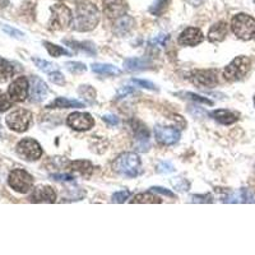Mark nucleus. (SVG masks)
Listing matches in <instances>:
<instances>
[{
    "label": "nucleus",
    "instance_id": "obj_1",
    "mask_svg": "<svg viewBox=\"0 0 255 255\" xmlns=\"http://www.w3.org/2000/svg\"><path fill=\"white\" fill-rule=\"evenodd\" d=\"M100 20L99 9L91 3H82L77 6L76 14L73 17V29L79 32H87L95 28Z\"/></svg>",
    "mask_w": 255,
    "mask_h": 255
},
{
    "label": "nucleus",
    "instance_id": "obj_2",
    "mask_svg": "<svg viewBox=\"0 0 255 255\" xmlns=\"http://www.w3.org/2000/svg\"><path fill=\"white\" fill-rule=\"evenodd\" d=\"M140 168V158L138 154L127 152V153L120 154L114 162V170L118 174L127 177H135L139 172Z\"/></svg>",
    "mask_w": 255,
    "mask_h": 255
},
{
    "label": "nucleus",
    "instance_id": "obj_3",
    "mask_svg": "<svg viewBox=\"0 0 255 255\" xmlns=\"http://www.w3.org/2000/svg\"><path fill=\"white\" fill-rule=\"evenodd\" d=\"M232 32L241 40H250L255 35V19L249 14L240 13L231 20Z\"/></svg>",
    "mask_w": 255,
    "mask_h": 255
},
{
    "label": "nucleus",
    "instance_id": "obj_4",
    "mask_svg": "<svg viewBox=\"0 0 255 255\" xmlns=\"http://www.w3.org/2000/svg\"><path fill=\"white\" fill-rule=\"evenodd\" d=\"M250 59L247 56H238L223 70V77L229 82L240 81L247 76L250 69Z\"/></svg>",
    "mask_w": 255,
    "mask_h": 255
},
{
    "label": "nucleus",
    "instance_id": "obj_5",
    "mask_svg": "<svg viewBox=\"0 0 255 255\" xmlns=\"http://www.w3.org/2000/svg\"><path fill=\"white\" fill-rule=\"evenodd\" d=\"M32 120V114L24 109H18L6 116V124L12 130L22 133L28 129Z\"/></svg>",
    "mask_w": 255,
    "mask_h": 255
},
{
    "label": "nucleus",
    "instance_id": "obj_6",
    "mask_svg": "<svg viewBox=\"0 0 255 255\" xmlns=\"http://www.w3.org/2000/svg\"><path fill=\"white\" fill-rule=\"evenodd\" d=\"M8 183L13 190L24 194V193H28L32 189L33 179H32L31 175H29L28 172L24 171V170H13V171L9 174Z\"/></svg>",
    "mask_w": 255,
    "mask_h": 255
},
{
    "label": "nucleus",
    "instance_id": "obj_7",
    "mask_svg": "<svg viewBox=\"0 0 255 255\" xmlns=\"http://www.w3.org/2000/svg\"><path fill=\"white\" fill-rule=\"evenodd\" d=\"M51 20L50 24L54 29H65L73 20V15L70 9L64 4H55L51 8Z\"/></svg>",
    "mask_w": 255,
    "mask_h": 255
},
{
    "label": "nucleus",
    "instance_id": "obj_8",
    "mask_svg": "<svg viewBox=\"0 0 255 255\" xmlns=\"http://www.w3.org/2000/svg\"><path fill=\"white\" fill-rule=\"evenodd\" d=\"M190 81L199 88H212L218 83L217 70H195L191 73Z\"/></svg>",
    "mask_w": 255,
    "mask_h": 255
},
{
    "label": "nucleus",
    "instance_id": "obj_9",
    "mask_svg": "<svg viewBox=\"0 0 255 255\" xmlns=\"http://www.w3.org/2000/svg\"><path fill=\"white\" fill-rule=\"evenodd\" d=\"M17 153L23 157L26 161H36L42 154V149L36 140L26 138L17 144Z\"/></svg>",
    "mask_w": 255,
    "mask_h": 255
},
{
    "label": "nucleus",
    "instance_id": "obj_10",
    "mask_svg": "<svg viewBox=\"0 0 255 255\" xmlns=\"http://www.w3.org/2000/svg\"><path fill=\"white\" fill-rule=\"evenodd\" d=\"M67 124L74 130H88L95 125V120L87 113H73L68 116Z\"/></svg>",
    "mask_w": 255,
    "mask_h": 255
},
{
    "label": "nucleus",
    "instance_id": "obj_11",
    "mask_svg": "<svg viewBox=\"0 0 255 255\" xmlns=\"http://www.w3.org/2000/svg\"><path fill=\"white\" fill-rule=\"evenodd\" d=\"M154 135H156L157 140L161 144L165 145H172L180 139V131L176 128L172 127H162V125H157L154 128Z\"/></svg>",
    "mask_w": 255,
    "mask_h": 255
},
{
    "label": "nucleus",
    "instance_id": "obj_12",
    "mask_svg": "<svg viewBox=\"0 0 255 255\" xmlns=\"http://www.w3.org/2000/svg\"><path fill=\"white\" fill-rule=\"evenodd\" d=\"M28 90V81L24 77H19L10 84V87L8 90L9 97L14 102H23L27 99Z\"/></svg>",
    "mask_w": 255,
    "mask_h": 255
},
{
    "label": "nucleus",
    "instance_id": "obj_13",
    "mask_svg": "<svg viewBox=\"0 0 255 255\" xmlns=\"http://www.w3.org/2000/svg\"><path fill=\"white\" fill-rule=\"evenodd\" d=\"M49 88H47L46 83L38 77L33 76L31 77L29 81V97H31L32 102H41L46 99Z\"/></svg>",
    "mask_w": 255,
    "mask_h": 255
},
{
    "label": "nucleus",
    "instance_id": "obj_14",
    "mask_svg": "<svg viewBox=\"0 0 255 255\" xmlns=\"http://www.w3.org/2000/svg\"><path fill=\"white\" fill-rule=\"evenodd\" d=\"M128 10L127 0H104V12L109 18L123 17Z\"/></svg>",
    "mask_w": 255,
    "mask_h": 255
},
{
    "label": "nucleus",
    "instance_id": "obj_15",
    "mask_svg": "<svg viewBox=\"0 0 255 255\" xmlns=\"http://www.w3.org/2000/svg\"><path fill=\"white\" fill-rule=\"evenodd\" d=\"M203 33L200 29L194 28V27H189L181 32L179 36V44L184 46H197L203 41Z\"/></svg>",
    "mask_w": 255,
    "mask_h": 255
},
{
    "label": "nucleus",
    "instance_id": "obj_16",
    "mask_svg": "<svg viewBox=\"0 0 255 255\" xmlns=\"http://www.w3.org/2000/svg\"><path fill=\"white\" fill-rule=\"evenodd\" d=\"M29 199L33 203H54L56 200V194L50 186H37Z\"/></svg>",
    "mask_w": 255,
    "mask_h": 255
},
{
    "label": "nucleus",
    "instance_id": "obj_17",
    "mask_svg": "<svg viewBox=\"0 0 255 255\" xmlns=\"http://www.w3.org/2000/svg\"><path fill=\"white\" fill-rule=\"evenodd\" d=\"M227 33H229V26L226 22H218V23L213 24L208 32V40L211 42H222L226 38Z\"/></svg>",
    "mask_w": 255,
    "mask_h": 255
},
{
    "label": "nucleus",
    "instance_id": "obj_18",
    "mask_svg": "<svg viewBox=\"0 0 255 255\" xmlns=\"http://www.w3.org/2000/svg\"><path fill=\"white\" fill-rule=\"evenodd\" d=\"M124 67L129 72H139L151 67V60L145 58H128L124 61Z\"/></svg>",
    "mask_w": 255,
    "mask_h": 255
},
{
    "label": "nucleus",
    "instance_id": "obj_19",
    "mask_svg": "<svg viewBox=\"0 0 255 255\" xmlns=\"http://www.w3.org/2000/svg\"><path fill=\"white\" fill-rule=\"evenodd\" d=\"M253 198H254V195H253L252 191L249 189L243 188L226 197L225 202H227V203H250V202H253Z\"/></svg>",
    "mask_w": 255,
    "mask_h": 255
},
{
    "label": "nucleus",
    "instance_id": "obj_20",
    "mask_svg": "<svg viewBox=\"0 0 255 255\" xmlns=\"http://www.w3.org/2000/svg\"><path fill=\"white\" fill-rule=\"evenodd\" d=\"M135 130V139L138 149L142 152H145L149 149V133H148L147 128L140 124V128H134Z\"/></svg>",
    "mask_w": 255,
    "mask_h": 255
},
{
    "label": "nucleus",
    "instance_id": "obj_21",
    "mask_svg": "<svg viewBox=\"0 0 255 255\" xmlns=\"http://www.w3.org/2000/svg\"><path fill=\"white\" fill-rule=\"evenodd\" d=\"M211 116L216 122L223 125H231L238 122V115L229 110H215L211 113Z\"/></svg>",
    "mask_w": 255,
    "mask_h": 255
},
{
    "label": "nucleus",
    "instance_id": "obj_22",
    "mask_svg": "<svg viewBox=\"0 0 255 255\" xmlns=\"http://www.w3.org/2000/svg\"><path fill=\"white\" fill-rule=\"evenodd\" d=\"M47 109H79L84 108L83 102L78 101V100H69L65 97H59L55 101H52L46 106Z\"/></svg>",
    "mask_w": 255,
    "mask_h": 255
},
{
    "label": "nucleus",
    "instance_id": "obj_23",
    "mask_svg": "<svg viewBox=\"0 0 255 255\" xmlns=\"http://www.w3.org/2000/svg\"><path fill=\"white\" fill-rule=\"evenodd\" d=\"M134 26V19L131 17H128V15H123V17L118 18V20L114 24V31L118 33L119 36H124L129 33L131 28Z\"/></svg>",
    "mask_w": 255,
    "mask_h": 255
},
{
    "label": "nucleus",
    "instance_id": "obj_24",
    "mask_svg": "<svg viewBox=\"0 0 255 255\" xmlns=\"http://www.w3.org/2000/svg\"><path fill=\"white\" fill-rule=\"evenodd\" d=\"M69 168L73 172L82 175L84 177H90L93 172V166L90 161H84V159H79V161H74L69 165Z\"/></svg>",
    "mask_w": 255,
    "mask_h": 255
},
{
    "label": "nucleus",
    "instance_id": "obj_25",
    "mask_svg": "<svg viewBox=\"0 0 255 255\" xmlns=\"http://www.w3.org/2000/svg\"><path fill=\"white\" fill-rule=\"evenodd\" d=\"M91 69L97 74H105V76H119V74H122V70L111 65V64H92Z\"/></svg>",
    "mask_w": 255,
    "mask_h": 255
},
{
    "label": "nucleus",
    "instance_id": "obj_26",
    "mask_svg": "<svg viewBox=\"0 0 255 255\" xmlns=\"http://www.w3.org/2000/svg\"><path fill=\"white\" fill-rule=\"evenodd\" d=\"M13 65L5 59H0V82H6L13 76Z\"/></svg>",
    "mask_w": 255,
    "mask_h": 255
},
{
    "label": "nucleus",
    "instance_id": "obj_27",
    "mask_svg": "<svg viewBox=\"0 0 255 255\" xmlns=\"http://www.w3.org/2000/svg\"><path fill=\"white\" fill-rule=\"evenodd\" d=\"M32 60H33V63H35V65L38 68V69L42 70V72H45V73H49V74L50 73L59 70L58 65L50 63V61H47V60H44V59L32 58Z\"/></svg>",
    "mask_w": 255,
    "mask_h": 255
},
{
    "label": "nucleus",
    "instance_id": "obj_28",
    "mask_svg": "<svg viewBox=\"0 0 255 255\" xmlns=\"http://www.w3.org/2000/svg\"><path fill=\"white\" fill-rule=\"evenodd\" d=\"M131 203H161V199L152 193H140V194H136L134 197Z\"/></svg>",
    "mask_w": 255,
    "mask_h": 255
},
{
    "label": "nucleus",
    "instance_id": "obj_29",
    "mask_svg": "<svg viewBox=\"0 0 255 255\" xmlns=\"http://www.w3.org/2000/svg\"><path fill=\"white\" fill-rule=\"evenodd\" d=\"M44 45L46 46V49H47V51H49L50 55L54 56V58H59V56H61V55H68V56L72 55V54H70L68 50L63 49V47L58 46V45L50 44V42H47V41H45Z\"/></svg>",
    "mask_w": 255,
    "mask_h": 255
},
{
    "label": "nucleus",
    "instance_id": "obj_30",
    "mask_svg": "<svg viewBox=\"0 0 255 255\" xmlns=\"http://www.w3.org/2000/svg\"><path fill=\"white\" fill-rule=\"evenodd\" d=\"M168 4H170V0H156L153 5L149 8V12L154 15H161L166 10Z\"/></svg>",
    "mask_w": 255,
    "mask_h": 255
},
{
    "label": "nucleus",
    "instance_id": "obj_31",
    "mask_svg": "<svg viewBox=\"0 0 255 255\" xmlns=\"http://www.w3.org/2000/svg\"><path fill=\"white\" fill-rule=\"evenodd\" d=\"M79 95L83 97L84 100L87 102H93L95 101V97H96V91L93 90L91 86H81L79 88Z\"/></svg>",
    "mask_w": 255,
    "mask_h": 255
},
{
    "label": "nucleus",
    "instance_id": "obj_32",
    "mask_svg": "<svg viewBox=\"0 0 255 255\" xmlns=\"http://www.w3.org/2000/svg\"><path fill=\"white\" fill-rule=\"evenodd\" d=\"M65 68H67L70 73H74V74L83 73L87 70V67H86L83 63H79V61H68V63H65Z\"/></svg>",
    "mask_w": 255,
    "mask_h": 255
},
{
    "label": "nucleus",
    "instance_id": "obj_33",
    "mask_svg": "<svg viewBox=\"0 0 255 255\" xmlns=\"http://www.w3.org/2000/svg\"><path fill=\"white\" fill-rule=\"evenodd\" d=\"M183 96H185V99L189 100H193L195 102H200V104H206V105H213V101L208 100L207 97H202L199 95H195V93H191V92H185V93H181Z\"/></svg>",
    "mask_w": 255,
    "mask_h": 255
},
{
    "label": "nucleus",
    "instance_id": "obj_34",
    "mask_svg": "<svg viewBox=\"0 0 255 255\" xmlns=\"http://www.w3.org/2000/svg\"><path fill=\"white\" fill-rule=\"evenodd\" d=\"M171 184L177 191H188L189 190V183L186 181L185 179H181V177L171 180Z\"/></svg>",
    "mask_w": 255,
    "mask_h": 255
},
{
    "label": "nucleus",
    "instance_id": "obj_35",
    "mask_svg": "<svg viewBox=\"0 0 255 255\" xmlns=\"http://www.w3.org/2000/svg\"><path fill=\"white\" fill-rule=\"evenodd\" d=\"M12 106V99H9L5 93L0 91V113H4Z\"/></svg>",
    "mask_w": 255,
    "mask_h": 255
},
{
    "label": "nucleus",
    "instance_id": "obj_36",
    "mask_svg": "<svg viewBox=\"0 0 255 255\" xmlns=\"http://www.w3.org/2000/svg\"><path fill=\"white\" fill-rule=\"evenodd\" d=\"M168 38V35H165V33H161V35L156 36L154 38H152L151 41H149V45L151 46H165L166 45V41H167Z\"/></svg>",
    "mask_w": 255,
    "mask_h": 255
},
{
    "label": "nucleus",
    "instance_id": "obj_37",
    "mask_svg": "<svg viewBox=\"0 0 255 255\" xmlns=\"http://www.w3.org/2000/svg\"><path fill=\"white\" fill-rule=\"evenodd\" d=\"M131 83L135 84L136 87H142V88H145V90H151V91H154L156 90V86H154L152 82L149 81H142V79H131Z\"/></svg>",
    "mask_w": 255,
    "mask_h": 255
},
{
    "label": "nucleus",
    "instance_id": "obj_38",
    "mask_svg": "<svg viewBox=\"0 0 255 255\" xmlns=\"http://www.w3.org/2000/svg\"><path fill=\"white\" fill-rule=\"evenodd\" d=\"M129 195H130V193L128 190L118 191V193L113 195V202H115V203H124L125 200L129 198Z\"/></svg>",
    "mask_w": 255,
    "mask_h": 255
},
{
    "label": "nucleus",
    "instance_id": "obj_39",
    "mask_svg": "<svg viewBox=\"0 0 255 255\" xmlns=\"http://www.w3.org/2000/svg\"><path fill=\"white\" fill-rule=\"evenodd\" d=\"M190 202H191V203H211L212 197L209 194L191 195Z\"/></svg>",
    "mask_w": 255,
    "mask_h": 255
},
{
    "label": "nucleus",
    "instance_id": "obj_40",
    "mask_svg": "<svg viewBox=\"0 0 255 255\" xmlns=\"http://www.w3.org/2000/svg\"><path fill=\"white\" fill-rule=\"evenodd\" d=\"M3 29L6 32V33H8V35L12 36V37H15V38H23L24 37L23 32L18 31V29L8 26V24H3Z\"/></svg>",
    "mask_w": 255,
    "mask_h": 255
},
{
    "label": "nucleus",
    "instance_id": "obj_41",
    "mask_svg": "<svg viewBox=\"0 0 255 255\" xmlns=\"http://www.w3.org/2000/svg\"><path fill=\"white\" fill-rule=\"evenodd\" d=\"M174 170V166L170 162H159L158 166H157V171H158L159 174H170V172H172Z\"/></svg>",
    "mask_w": 255,
    "mask_h": 255
},
{
    "label": "nucleus",
    "instance_id": "obj_42",
    "mask_svg": "<svg viewBox=\"0 0 255 255\" xmlns=\"http://www.w3.org/2000/svg\"><path fill=\"white\" fill-rule=\"evenodd\" d=\"M49 78L50 81L52 82V83L55 84H64L65 83V79H64V76L61 74L59 70H56V72H52L49 74Z\"/></svg>",
    "mask_w": 255,
    "mask_h": 255
},
{
    "label": "nucleus",
    "instance_id": "obj_43",
    "mask_svg": "<svg viewBox=\"0 0 255 255\" xmlns=\"http://www.w3.org/2000/svg\"><path fill=\"white\" fill-rule=\"evenodd\" d=\"M52 180H56V181H64V183H68V181H73L74 177L69 174H54L51 175Z\"/></svg>",
    "mask_w": 255,
    "mask_h": 255
},
{
    "label": "nucleus",
    "instance_id": "obj_44",
    "mask_svg": "<svg viewBox=\"0 0 255 255\" xmlns=\"http://www.w3.org/2000/svg\"><path fill=\"white\" fill-rule=\"evenodd\" d=\"M133 93H135V90H133L131 87H123L118 91V99H124V97H128Z\"/></svg>",
    "mask_w": 255,
    "mask_h": 255
},
{
    "label": "nucleus",
    "instance_id": "obj_45",
    "mask_svg": "<svg viewBox=\"0 0 255 255\" xmlns=\"http://www.w3.org/2000/svg\"><path fill=\"white\" fill-rule=\"evenodd\" d=\"M102 119H104V122L108 123L109 125H111V127H115V125H118L120 123L119 118H118V116H115V115H111V114L104 115V118H102Z\"/></svg>",
    "mask_w": 255,
    "mask_h": 255
},
{
    "label": "nucleus",
    "instance_id": "obj_46",
    "mask_svg": "<svg viewBox=\"0 0 255 255\" xmlns=\"http://www.w3.org/2000/svg\"><path fill=\"white\" fill-rule=\"evenodd\" d=\"M151 190L154 191V193H159V194L167 195V197H170V198H174L175 197V194H174V193H172V191L167 190V189H165V188H161V186H152Z\"/></svg>",
    "mask_w": 255,
    "mask_h": 255
},
{
    "label": "nucleus",
    "instance_id": "obj_47",
    "mask_svg": "<svg viewBox=\"0 0 255 255\" xmlns=\"http://www.w3.org/2000/svg\"><path fill=\"white\" fill-rule=\"evenodd\" d=\"M186 1H188V3L193 6H199L200 4L203 3L204 0H186Z\"/></svg>",
    "mask_w": 255,
    "mask_h": 255
},
{
    "label": "nucleus",
    "instance_id": "obj_48",
    "mask_svg": "<svg viewBox=\"0 0 255 255\" xmlns=\"http://www.w3.org/2000/svg\"><path fill=\"white\" fill-rule=\"evenodd\" d=\"M8 4V0H0V6H5Z\"/></svg>",
    "mask_w": 255,
    "mask_h": 255
},
{
    "label": "nucleus",
    "instance_id": "obj_49",
    "mask_svg": "<svg viewBox=\"0 0 255 255\" xmlns=\"http://www.w3.org/2000/svg\"><path fill=\"white\" fill-rule=\"evenodd\" d=\"M254 104H255V97H254Z\"/></svg>",
    "mask_w": 255,
    "mask_h": 255
},
{
    "label": "nucleus",
    "instance_id": "obj_50",
    "mask_svg": "<svg viewBox=\"0 0 255 255\" xmlns=\"http://www.w3.org/2000/svg\"><path fill=\"white\" fill-rule=\"evenodd\" d=\"M0 128H1V125H0Z\"/></svg>",
    "mask_w": 255,
    "mask_h": 255
},
{
    "label": "nucleus",
    "instance_id": "obj_51",
    "mask_svg": "<svg viewBox=\"0 0 255 255\" xmlns=\"http://www.w3.org/2000/svg\"><path fill=\"white\" fill-rule=\"evenodd\" d=\"M254 1H255V0H254Z\"/></svg>",
    "mask_w": 255,
    "mask_h": 255
}]
</instances>
